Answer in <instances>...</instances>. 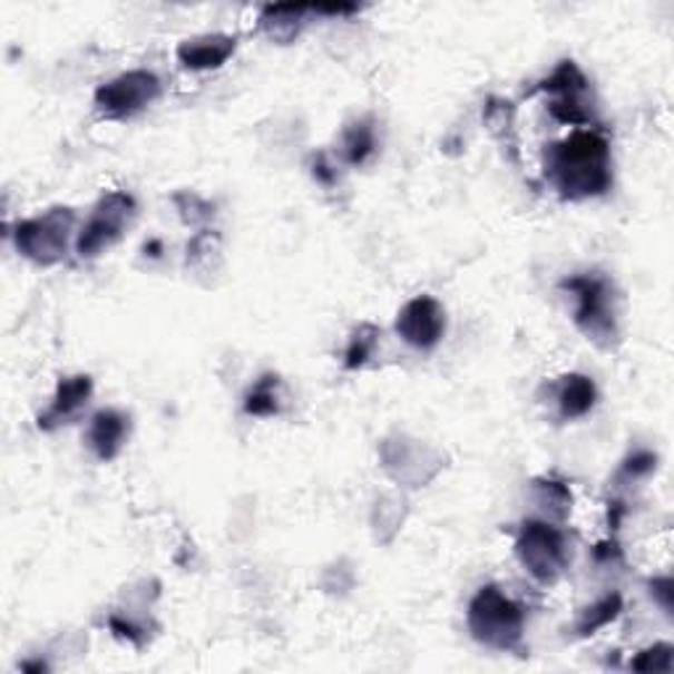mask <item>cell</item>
<instances>
[{
  "label": "cell",
  "mask_w": 674,
  "mask_h": 674,
  "mask_svg": "<svg viewBox=\"0 0 674 674\" xmlns=\"http://www.w3.org/2000/svg\"><path fill=\"white\" fill-rule=\"evenodd\" d=\"M243 411L248 417L270 419L280 414V377L277 374H261L248 393H245Z\"/></svg>",
  "instance_id": "cell-19"
},
{
  "label": "cell",
  "mask_w": 674,
  "mask_h": 674,
  "mask_svg": "<svg viewBox=\"0 0 674 674\" xmlns=\"http://www.w3.org/2000/svg\"><path fill=\"white\" fill-rule=\"evenodd\" d=\"M374 150H377V127L372 116L351 121V125L343 129V137H340V158H343L348 166L367 164L369 158L374 156Z\"/></svg>",
  "instance_id": "cell-16"
},
{
  "label": "cell",
  "mask_w": 674,
  "mask_h": 674,
  "mask_svg": "<svg viewBox=\"0 0 674 674\" xmlns=\"http://www.w3.org/2000/svg\"><path fill=\"white\" fill-rule=\"evenodd\" d=\"M395 332L406 345L432 351L446 335V309L432 295H417L395 316Z\"/></svg>",
  "instance_id": "cell-9"
},
{
  "label": "cell",
  "mask_w": 674,
  "mask_h": 674,
  "mask_svg": "<svg viewBox=\"0 0 674 674\" xmlns=\"http://www.w3.org/2000/svg\"><path fill=\"white\" fill-rule=\"evenodd\" d=\"M656 463H658V456L654 451H648V448H637V451H633L625 461H622L617 480L622 482L646 480L648 475L656 472Z\"/></svg>",
  "instance_id": "cell-21"
},
{
  "label": "cell",
  "mask_w": 674,
  "mask_h": 674,
  "mask_svg": "<svg viewBox=\"0 0 674 674\" xmlns=\"http://www.w3.org/2000/svg\"><path fill=\"white\" fill-rule=\"evenodd\" d=\"M514 554L540 585H554L569 567L567 535L548 519H527L514 540Z\"/></svg>",
  "instance_id": "cell-5"
},
{
  "label": "cell",
  "mask_w": 674,
  "mask_h": 674,
  "mask_svg": "<svg viewBox=\"0 0 674 674\" xmlns=\"http://www.w3.org/2000/svg\"><path fill=\"white\" fill-rule=\"evenodd\" d=\"M622 612H625V600H622L619 593H608V596L598 598L596 604L585 606L583 612H579V617L575 622V635L577 637L596 635L598 629L617 622L622 617Z\"/></svg>",
  "instance_id": "cell-17"
},
{
  "label": "cell",
  "mask_w": 674,
  "mask_h": 674,
  "mask_svg": "<svg viewBox=\"0 0 674 674\" xmlns=\"http://www.w3.org/2000/svg\"><path fill=\"white\" fill-rule=\"evenodd\" d=\"M561 290L575 299V324L590 343L604 351H612L619 343V319H617V293L612 280L598 272L572 274L561 280Z\"/></svg>",
  "instance_id": "cell-2"
},
{
  "label": "cell",
  "mask_w": 674,
  "mask_h": 674,
  "mask_svg": "<svg viewBox=\"0 0 674 674\" xmlns=\"http://www.w3.org/2000/svg\"><path fill=\"white\" fill-rule=\"evenodd\" d=\"M469 633L480 646L501 651H519L525 641V612L498 585H485L469 600Z\"/></svg>",
  "instance_id": "cell-3"
},
{
  "label": "cell",
  "mask_w": 674,
  "mask_h": 674,
  "mask_svg": "<svg viewBox=\"0 0 674 674\" xmlns=\"http://www.w3.org/2000/svg\"><path fill=\"white\" fill-rule=\"evenodd\" d=\"M314 179H316V183H322L324 187L335 185L338 172H335V166L328 164V158H324V156H316V162H314Z\"/></svg>",
  "instance_id": "cell-27"
},
{
  "label": "cell",
  "mask_w": 674,
  "mask_h": 674,
  "mask_svg": "<svg viewBox=\"0 0 674 674\" xmlns=\"http://www.w3.org/2000/svg\"><path fill=\"white\" fill-rule=\"evenodd\" d=\"M129 438V417L116 409H100L90 419V430H87V443L100 461H114L121 453Z\"/></svg>",
  "instance_id": "cell-13"
},
{
  "label": "cell",
  "mask_w": 674,
  "mask_h": 674,
  "mask_svg": "<svg viewBox=\"0 0 674 674\" xmlns=\"http://www.w3.org/2000/svg\"><path fill=\"white\" fill-rule=\"evenodd\" d=\"M311 13V6H295V3H277V6H264L261 11L258 25L266 35L280 46H287L299 38L303 21Z\"/></svg>",
  "instance_id": "cell-15"
},
{
  "label": "cell",
  "mask_w": 674,
  "mask_h": 674,
  "mask_svg": "<svg viewBox=\"0 0 674 674\" xmlns=\"http://www.w3.org/2000/svg\"><path fill=\"white\" fill-rule=\"evenodd\" d=\"M77 214L69 206H53L32 219H21L13 227V245L27 261L38 266H53L64 261L75 235Z\"/></svg>",
  "instance_id": "cell-4"
},
{
  "label": "cell",
  "mask_w": 674,
  "mask_h": 674,
  "mask_svg": "<svg viewBox=\"0 0 674 674\" xmlns=\"http://www.w3.org/2000/svg\"><path fill=\"white\" fill-rule=\"evenodd\" d=\"M538 90L554 96L548 104V114L559 125L590 127L593 119H596L590 79L585 77V71L575 61H561L546 79H540Z\"/></svg>",
  "instance_id": "cell-6"
},
{
  "label": "cell",
  "mask_w": 674,
  "mask_h": 674,
  "mask_svg": "<svg viewBox=\"0 0 674 674\" xmlns=\"http://www.w3.org/2000/svg\"><path fill=\"white\" fill-rule=\"evenodd\" d=\"M137 216V203L125 191H111L100 195V201L92 206L90 219L77 232V253L82 258H92L114 243L121 241V235L129 229V224Z\"/></svg>",
  "instance_id": "cell-7"
},
{
  "label": "cell",
  "mask_w": 674,
  "mask_h": 674,
  "mask_svg": "<svg viewBox=\"0 0 674 674\" xmlns=\"http://www.w3.org/2000/svg\"><path fill=\"white\" fill-rule=\"evenodd\" d=\"M598 388L588 374L572 372L561 377L559 388H556V406H559L561 419H583L596 409Z\"/></svg>",
  "instance_id": "cell-14"
},
{
  "label": "cell",
  "mask_w": 674,
  "mask_h": 674,
  "mask_svg": "<svg viewBox=\"0 0 674 674\" xmlns=\"http://www.w3.org/2000/svg\"><path fill=\"white\" fill-rule=\"evenodd\" d=\"M162 98V79L148 69H133L96 90V108L106 119H129Z\"/></svg>",
  "instance_id": "cell-8"
},
{
  "label": "cell",
  "mask_w": 674,
  "mask_h": 674,
  "mask_svg": "<svg viewBox=\"0 0 674 674\" xmlns=\"http://www.w3.org/2000/svg\"><path fill=\"white\" fill-rule=\"evenodd\" d=\"M237 40L232 35H198L177 46V61L191 71L222 69L235 56Z\"/></svg>",
  "instance_id": "cell-11"
},
{
  "label": "cell",
  "mask_w": 674,
  "mask_h": 674,
  "mask_svg": "<svg viewBox=\"0 0 674 674\" xmlns=\"http://www.w3.org/2000/svg\"><path fill=\"white\" fill-rule=\"evenodd\" d=\"M535 504L540 506L548 521H564L572 511V490L567 482L556 480V477H540L533 482Z\"/></svg>",
  "instance_id": "cell-18"
},
{
  "label": "cell",
  "mask_w": 674,
  "mask_h": 674,
  "mask_svg": "<svg viewBox=\"0 0 674 674\" xmlns=\"http://www.w3.org/2000/svg\"><path fill=\"white\" fill-rule=\"evenodd\" d=\"M672 654L674 648L670 643H656V646L641 651L629 666L635 672H672Z\"/></svg>",
  "instance_id": "cell-23"
},
{
  "label": "cell",
  "mask_w": 674,
  "mask_h": 674,
  "mask_svg": "<svg viewBox=\"0 0 674 674\" xmlns=\"http://www.w3.org/2000/svg\"><path fill=\"white\" fill-rule=\"evenodd\" d=\"M92 398V377L90 374H75L61 377L56 385V393L46 406V411L38 414V430L53 432L58 427L71 424L82 414V409Z\"/></svg>",
  "instance_id": "cell-10"
},
{
  "label": "cell",
  "mask_w": 674,
  "mask_h": 674,
  "mask_svg": "<svg viewBox=\"0 0 674 674\" xmlns=\"http://www.w3.org/2000/svg\"><path fill=\"white\" fill-rule=\"evenodd\" d=\"M485 125L490 127L492 135H506L511 133L514 127V106L509 104V100H501V98H490L488 106H485Z\"/></svg>",
  "instance_id": "cell-25"
},
{
  "label": "cell",
  "mask_w": 674,
  "mask_h": 674,
  "mask_svg": "<svg viewBox=\"0 0 674 674\" xmlns=\"http://www.w3.org/2000/svg\"><path fill=\"white\" fill-rule=\"evenodd\" d=\"M377 340H380V330L374 328V324H359L356 330H353L351 340H348L345 353H343V367L348 372H356V369L367 367V361L374 356V348Z\"/></svg>",
  "instance_id": "cell-20"
},
{
  "label": "cell",
  "mask_w": 674,
  "mask_h": 674,
  "mask_svg": "<svg viewBox=\"0 0 674 674\" xmlns=\"http://www.w3.org/2000/svg\"><path fill=\"white\" fill-rule=\"evenodd\" d=\"M108 627H111V633L119 637V641H125L135 648H143L145 643H148V627L140 625V622L133 619V617L111 614V617H108Z\"/></svg>",
  "instance_id": "cell-24"
},
{
  "label": "cell",
  "mask_w": 674,
  "mask_h": 674,
  "mask_svg": "<svg viewBox=\"0 0 674 674\" xmlns=\"http://www.w3.org/2000/svg\"><path fill=\"white\" fill-rule=\"evenodd\" d=\"M174 206H177V212H179V216H183L185 224H201V222H208L214 216L212 203L203 201L201 195H195L191 191L174 195Z\"/></svg>",
  "instance_id": "cell-22"
},
{
  "label": "cell",
  "mask_w": 674,
  "mask_h": 674,
  "mask_svg": "<svg viewBox=\"0 0 674 674\" xmlns=\"http://www.w3.org/2000/svg\"><path fill=\"white\" fill-rule=\"evenodd\" d=\"M150 251V256H162V243L158 241H150V243H145V253Z\"/></svg>",
  "instance_id": "cell-28"
},
{
  "label": "cell",
  "mask_w": 674,
  "mask_h": 674,
  "mask_svg": "<svg viewBox=\"0 0 674 674\" xmlns=\"http://www.w3.org/2000/svg\"><path fill=\"white\" fill-rule=\"evenodd\" d=\"M546 174L564 201L606 195L614 185L608 140L596 129H577L561 143L548 145Z\"/></svg>",
  "instance_id": "cell-1"
},
{
  "label": "cell",
  "mask_w": 674,
  "mask_h": 674,
  "mask_svg": "<svg viewBox=\"0 0 674 674\" xmlns=\"http://www.w3.org/2000/svg\"><path fill=\"white\" fill-rule=\"evenodd\" d=\"M651 596L658 598V604L666 614H672V579L670 577H658L651 583Z\"/></svg>",
  "instance_id": "cell-26"
},
{
  "label": "cell",
  "mask_w": 674,
  "mask_h": 674,
  "mask_svg": "<svg viewBox=\"0 0 674 674\" xmlns=\"http://www.w3.org/2000/svg\"><path fill=\"white\" fill-rule=\"evenodd\" d=\"M382 467H385V472L395 482L411 485V488H422L432 477L430 472H424V448L419 443H409L406 438L385 440L382 443Z\"/></svg>",
  "instance_id": "cell-12"
}]
</instances>
